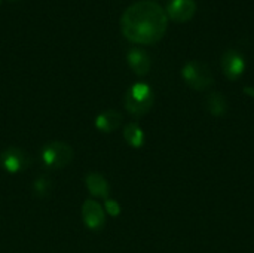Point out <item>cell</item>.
I'll list each match as a JSON object with an SVG mask.
<instances>
[{
    "label": "cell",
    "mask_w": 254,
    "mask_h": 253,
    "mask_svg": "<svg viewBox=\"0 0 254 253\" xmlns=\"http://www.w3.org/2000/svg\"><path fill=\"white\" fill-rule=\"evenodd\" d=\"M127 63L131 67V70L138 76L147 75L150 70V66H152V60H150L149 54L141 48L129 49L127 52Z\"/></svg>",
    "instance_id": "cell-11"
},
{
    "label": "cell",
    "mask_w": 254,
    "mask_h": 253,
    "mask_svg": "<svg viewBox=\"0 0 254 253\" xmlns=\"http://www.w3.org/2000/svg\"><path fill=\"white\" fill-rule=\"evenodd\" d=\"M104 212L109 215V216H112V218H118L119 215H121V212H122V209H121V204L115 200V198H106L104 200Z\"/></svg>",
    "instance_id": "cell-15"
},
{
    "label": "cell",
    "mask_w": 254,
    "mask_h": 253,
    "mask_svg": "<svg viewBox=\"0 0 254 253\" xmlns=\"http://www.w3.org/2000/svg\"><path fill=\"white\" fill-rule=\"evenodd\" d=\"M222 70L225 76L231 81H237L243 76L246 70V60L237 49H229L222 57Z\"/></svg>",
    "instance_id": "cell-7"
},
{
    "label": "cell",
    "mask_w": 254,
    "mask_h": 253,
    "mask_svg": "<svg viewBox=\"0 0 254 253\" xmlns=\"http://www.w3.org/2000/svg\"><path fill=\"white\" fill-rule=\"evenodd\" d=\"M9 1H16V0H9Z\"/></svg>",
    "instance_id": "cell-17"
},
{
    "label": "cell",
    "mask_w": 254,
    "mask_h": 253,
    "mask_svg": "<svg viewBox=\"0 0 254 253\" xmlns=\"http://www.w3.org/2000/svg\"><path fill=\"white\" fill-rule=\"evenodd\" d=\"M74 158L73 148L61 140H52L42 146L40 149V160L46 169L51 170H61L65 169Z\"/></svg>",
    "instance_id": "cell-3"
},
{
    "label": "cell",
    "mask_w": 254,
    "mask_h": 253,
    "mask_svg": "<svg viewBox=\"0 0 254 253\" xmlns=\"http://www.w3.org/2000/svg\"><path fill=\"white\" fill-rule=\"evenodd\" d=\"M205 107L207 110L216 116V118H222L228 113V100L223 94L220 92H211L207 95L205 98Z\"/></svg>",
    "instance_id": "cell-13"
},
{
    "label": "cell",
    "mask_w": 254,
    "mask_h": 253,
    "mask_svg": "<svg viewBox=\"0 0 254 253\" xmlns=\"http://www.w3.org/2000/svg\"><path fill=\"white\" fill-rule=\"evenodd\" d=\"M167 16L176 22H188L196 13L195 0H170L167 4Z\"/></svg>",
    "instance_id": "cell-8"
},
{
    "label": "cell",
    "mask_w": 254,
    "mask_h": 253,
    "mask_svg": "<svg viewBox=\"0 0 254 253\" xmlns=\"http://www.w3.org/2000/svg\"><path fill=\"white\" fill-rule=\"evenodd\" d=\"M124 139L134 149L143 148L144 146V142H146L144 131H143V128L137 122H128L124 127Z\"/></svg>",
    "instance_id": "cell-12"
},
{
    "label": "cell",
    "mask_w": 254,
    "mask_h": 253,
    "mask_svg": "<svg viewBox=\"0 0 254 253\" xmlns=\"http://www.w3.org/2000/svg\"><path fill=\"white\" fill-rule=\"evenodd\" d=\"M168 27L164 7L152 0H140L125 9L121 16L122 34L132 43L153 45L159 42Z\"/></svg>",
    "instance_id": "cell-1"
},
{
    "label": "cell",
    "mask_w": 254,
    "mask_h": 253,
    "mask_svg": "<svg viewBox=\"0 0 254 253\" xmlns=\"http://www.w3.org/2000/svg\"><path fill=\"white\" fill-rule=\"evenodd\" d=\"M244 92H246V94H249V95H252V97H254V88L246 86V88H244Z\"/></svg>",
    "instance_id": "cell-16"
},
{
    "label": "cell",
    "mask_w": 254,
    "mask_h": 253,
    "mask_svg": "<svg viewBox=\"0 0 254 253\" xmlns=\"http://www.w3.org/2000/svg\"><path fill=\"white\" fill-rule=\"evenodd\" d=\"M52 191V182L48 176H39L33 182V192L37 198H45Z\"/></svg>",
    "instance_id": "cell-14"
},
{
    "label": "cell",
    "mask_w": 254,
    "mask_h": 253,
    "mask_svg": "<svg viewBox=\"0 0 254 253\" xmlns=\"http://www.w3.org/2000/svg\"><path fill=\"white\" fill-rule=\"evenodd\" d=\"M182 78L190 86L196 91H205L214 84V76L211 69L202 63V61H188L182 69Z\"/></svg>",
    "instance_id": "cell-4"
},
{
    "label": "cell",
    "mask_w": 254,
    "mask_h": 253,
    "mask_svg": "<svg viewBox=\"0 0 254 253\" xmlns=\"http://www.w3.org/2000/svg\"><path fill=\"white\" fill-rule=\"evenodd\" d=\"M153 103H155L153 91L144 82L134 84L125 92V98H124L125 109L129 115H132L135 118H141L146 113H149Z\"/></svg>",
    "instance_id": "cell-2"
},
{
    "label": "cell",
    "mask_w": 254,
    "mask_h": 253,
    "mask_svg": "<svg viewBox=\"0 0 254 253\" xmlns=\"http://www.w3.org/2000/svg\"><path fill=\"white\" fill-rule=\"evenodd\" d=\"M85 185L88 192L91 194V197L98 198V200H106L110 197V185L107 182V179L95 171H91L86 174L85 177Z\"/></svg>",
    "instance_id": "cell-10"
},
{
    "label": "cell",
    "mask_w": 254,
    "mask_h": 253,
    "mask_svg": "<svg viewBox=\"0 0 254 253\" xmlns=\"http://www.w3.org/2000/svg\"><path fill=\"white\" fill-rule=\"evenodd\" d=\"M82 221L89 231L100 233L106 227V212L95 200H85L82 204Z\"/></svg>",
    "instance_id": "cell-6"
},
{
    "label": "cell",
    "mask_w": 254,
    "mask_h": 253,
    "mask_svg": "<svg viewBox=\"0 0 254 253\" xmlns=\"http://www.w3.org/2000/svg\"><path fill=\"white\" fill-rule=\"evenodd\" d=\"M121 124H122V113H119L115 109L103 110L94 119L95 128L104 134H110V133L116 131L121 127Z\"/></svg>",
    "instance_id": "cell-9"
},
{
    "label": "cell",
    "mask_w": 254,
    "mask_h": 253,
    "mask_svg": "<svg viewBox=\"0 0 254 253\" xmlns=\"http://www.w3.org/2000/svg\"><path fill=\"white\" fill-rule=\"evenodd\" d=\"M0 3H1V0H0Z\"/></svg>",
    "instance_id": "cell-18"
},
{
    "label": "cell",
    "mask_w": 254,
    "mask_h": 253,
    "mask_svg": "<svg viewBox=\"0 0 254 253\" xmlns=\"http://www.w3.org/2000/svg\"><path fill=\"white\" fill-rule=\"evenodd\" d=\"M31 164L28 152L18 146H7L0 152V166L7 174H19Z\"/></svg>",
    "instance_id": "cell-5"
}]
</instances>
